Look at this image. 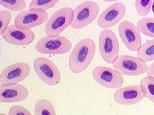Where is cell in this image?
Wrapping results in <instances>:
<instances>
[{"label":"cell","instance_id":"cell-1","mask_svg":"<svg viewBox=\"0 0 154 115\" xmlns=\"http://www.w3.org/2000/svg\"><path fill=\"white\" fill-rule=\"evenodd\" d=\"M96 52L94 42L90 38H85L76 44L69 59V68L75 74L82 73L89 67Z\"/></svg>","mask_w":154,"mask_h":115},{"label":"cell","instance_id":"cell-2","mask_svg":"<svg viewBox=\"0 0 154 115\" xmlns=\"http://www.w3.org/2000/svg\"><path fill=\"white\" fill-rule=\"evenodd\" d=\"M75 11L70 7H65L53 14L47 21L45 26L47 36L50 38L58 36L72 24Z\"/></svg>","mask_w":154,"mask_h":115},{"label":"cell","instance_id":"cell-3","mask_svg":"<svg viewBox=\"0 0 154 115\" xmlns=\"http://www.w3.org/2000/svg\"><path fill=\"white\" fill-rule=\"evenodd\" d=\"M98 48L101 58L107 63L114 64L118 60L120 52L119 42L112 30L105 29L100 33Z\"/></svg>","mask_w":154,"mask_h":115},{"label":"cell","instance_id":"cell-4","mask_svg":"<svg viewBox=\"0 0 154 115\" xmlns=\"http://www.w3.org/2000/svg\"><path fill=\"white\" fill-rule=\"evenodd\" d=\"M72 48V44L68 38L62 36L50 38L43 37L36 44L38 53L44 54L61 55L68 53Z\"/></svg>","mask_w":154,"mask_h":115},{"label":"cell","instance_id":"cell-5","mask_svg":"<svg viewBox=\"0 0 154 115\" xmlns=\"http://www.w3.org/2000/svg\"><path fill=\"white\" fill-rule=\"evenodd\" d=\"M33 68L37 76L44 83L48 85H57L61 81V76L58 68L51 60L44 57L35 60Z\"/></svg>","mask_w":154,"mask_h":115},{"label":"cell","instance_id":"cell-6","mask_svg":"<svg viewBox=\"0 0 154 115\" xmlns=\"http://www.w3.org/2000/svg\"><path fill=\"white\" fill-rule=\"evenodd\" d=\"M75 17L71 27L80 30L86 27L97 18L99 12V7L96 2L88 1L75 8Z\"/></svg>","mask_w":154,"mask_h":115},{"label":"cell","instance_id":"cell-7","mask_svg":"<svg viewBox=\"0 0 154 115\" xmlns=\"http://www.w3.org/2000/svg\"><path fill=\"white\" fill-rule=\"evenodd\" d=\"M113 67L122 75L139 76L147 72V65L139 58L128 55L119 56Z\"/></svg>","mask_w":154,"mask_h":115},{"label":"cell","instance_id":"cell-8","mask_svg":"<svg viewBox=\"0 0 154 115\" xmlns=\"http://www.w3.org/2000/svg\"><path fill=\"white\" fill-rule=\"evenodd\" d=\"M48 18V14L45 10L39 8L29 9L17 15L14 20V25L20 30H29L44 24Z\"/></svg>","mask_w":154,"mask_h":115},{"label":"cell","instance_id":"cell-9","mask_svg":"<svg viewBox=\"0 0 154 115\" xmlns=\"http://www.w3.org/2000/svg\"><path fill=\"white\" fill-rule=\"evenodd\" d=\"M31 68L28 64L18 62L6 68L0 74V83L3 87H10L25 79L29 75Z\"/></svg>","mask_w":154,"mask_h":115},{"label":"cell","instance_id":"cell-10","mask_svg":"<svg viewBox=\"0 0 154 115\" xmlns=\"http://www.w3.org/2000/svg\"><path fill=\"white\" fill-rule=\"evenodd\" d=\"M92 76L100 85L110 89H119L122 86L124 79L117 70L109 67L98 66L94 69Z\"/></svg>","mask_w":154,"mask_h":115},{"label":"cell","instance_id":"cell-11","mask_svg":"<svg viewBox=\"0 0 154 115\" xmlns=\"http://www.w3.org/2000/svg\"><path fill=\"white\" fill-rule=\"evenodd\" d=\"M119 36L126 47L131 51L137 52L142 46L140 32L131 22L123 21L119 26Z\"/></svg>","mask_w":154,"mask_h":115},{"label":"cell","instance_id":"cell-12","mask_svg":"<svg viewBox=\"0 0 154 115\" xmlns=\"http://www.w3.org/2000/svg\"><path fill=\"white\" fill-rule=\"evenodd\" d=\"M146 96V91L143 87L133 85L118 89L114 93L113 99L119 104L129 106L140 103Z\"/></svg>","mask_w":154,"mask_h":115},{"label":"cell","instance_id":"cell-13","mask_svg":"<svg viewBox=\"0 0 154 115\" xmlns=\"http://www.w3.org/2000/svg\"><path fill=\"white\" fill-rule=\"evenodd\" d=\"M126 8L123 3H116L103 11L98 18V26L103 29L113 27L119 23L126 14Z\"/></svg>","mask_w":154,"mask_h":115},{"label":"cell","instance_id":"cell-14","mask_svg":"<svg viewBox=\"0 0 154 115\" xmlns=\"http://www.w3.org/2000/svg\"><path fill=\"white\" fill-rule=\"evenodd\" d=\"M8 43L18 46H26L34 41L35 35L32 30H19L15 25H10L2 36Z\"/></svg>","mask_w":154,"mask_h":115},{"label":"cell","instance_id":"cell-15","mask_svg":"<svg viewBox=\"0 0 154 115\" xmlns=\"http://www.w3.org/2000/svg\"><path fill=\"white\" fill-rule=\"evenodd\" d=\"M28 96L27 88L20 84L10 87L0 86L1 103H18L25 100Z\"/></svg>","mask_w":154,"mask_h":115},{"label":"cell","instance_id":"cell-16","mask_svg":"<svg viewBox=\"0 0 154 115\" xmlns=\"http://www.w3.org/2000/svg\"><path fill=\"white\" fill-rule=\"evenodd\" d=\"M35 115H56L55 108L48 100L41 98L35 103L34 107Z\"/></svg>","mask_w":154,"mask_h":115},{"label":"cell","instance_id":"cell-17","mask_svg":"<svg viewBox=\"0 0 154 115\" xmlns=\"http://www.w3.org/2000/svg\"><path fill=\"white\" fill-rule=\"evenodd\" d=\"M137 57L145 62L154 60V39L148 41L142 45L137 52Z\"/></svg>","mask_w":154,"mask_h":115},{"label":"cell","instance_id":"cell-18","mask_svg":"<svg viewBox=\"0 0 154 115\" xmlns=\"http://www.w3.org/2000/svg\"><path fill=\"white\" fill-rule=\"evenodd\" d=\"M137 27L142 34L154 38V18H144L140 19L137 23Z\"/></svg>","mask_w":154,"mask_h":115},{"label":"cell","instance_id":"cell-19","mask_svg":"<svg viewBox=\"0 0 154 115\" xmlns=\"http://www.w3.org/2000/svg\"><path fill=\"white\" fill-rule=\"evenodd\" d=\"M1 5L8 10L14 11H19L26 8L25 0H0Z\"/></svg>","mask_w":154,"mask_h":115},{"label":"cell","instance_id":"cell-20","mask_svg":"<svg viewBox=\"0 0 154 115\" xmlns=\"http://www.w3.org/2000/svg\"><path fill=\"white\" fill-rule=\"evenodd\" d=\"M140 85L145 90L146 98L154 103V77L148 76L142 79Z\"/></svg>","mask_w":154,"mask_h":115},{"label":"cell","instance_id":"cell-21","mask_svg":"<svg viewBox=\"0 0 154 115\" xmlns=\"http://www.w3.org/2000/svg\"><path fill=\"white\" fill-rule=\"evenodd\" d=\"M152 0H135V9L141 16L149 14L151 11Z\"/></svg>","mask_w":154,"mask_h":115},{"label":"cell","instance_id":"cell-22","mask_svg":"<svg viewBox=\"0 0 154 115\" xmlns=\"http://www.w3.org/2000/svg\"><path fill=\"white\" fill-rule=\"evenodd\" d=\"M59 0H32L29 5V9L39 8L47 10L54 7Z\"/></svg>","mask_w":154,"mask_h":115},{"label":"cell","instance_id":"cell-23","mask_svg":"<svg viewBox=\"0 0 154 115\" xmlns=\"http://www.w3.org/2000/svg\"><path fill=\"white\" fill-rule=\"evenodd\" d=\"M11 18V13L8 10H3L0 11V35L1 36L8 27Z\"/></svg>","mask_w":154,"mask_h":115},{"label":"cell","instance_id":"cell-24","mask_svg":"<svg viewBox=\"0 0 154 115\" xmlns=\"http://www.w3.org/2000/svg\"><path fill=\"white\" fill-rule=\"evenodd\" d=\"M9 115H32L27 109L20 105H14L9 110Z\"/></svg>","mask_w":154,"mask_h":115},{"label":"cell","instance_id":"cell-25","mask_svg":"<svg viewBox=\"0 0 154 115\" xmlns=\"http://www.w3.org/2000/svg\"><path fill=\"white\" fill-rule=\"evenodd\" d=\"M147 74L148 76H152L154 77V62L148 68Z\"/></svg>","mask_w":154,"mask_h":115},{"label":"cell","instance_id":"cell-26","mask_svg":"<svg viewBox=\"0 0 154 115\" xmlns=\"http://www.w3.org/2000/svg\"><path fill=\"white\" fill-rule=\"evenodd\" d=\"M103 1L105 2H117V1H120V0H103Z\"/></svg>","mask_w":154,"mask_h":115},{"label":"cell","instance_id":"cell-27","mask_svg":"<svg viewBox=\"0 0 154 115\" xmlns=\"http://www.w3.org/2000/svg\"><path fill=\"white\" fill-rule=\"evenodd\" d=\"M152 10L154 15V0H153V3L152 6Z\"/></svg>","mask_w":154,"mask_h":115}]
</instances>
